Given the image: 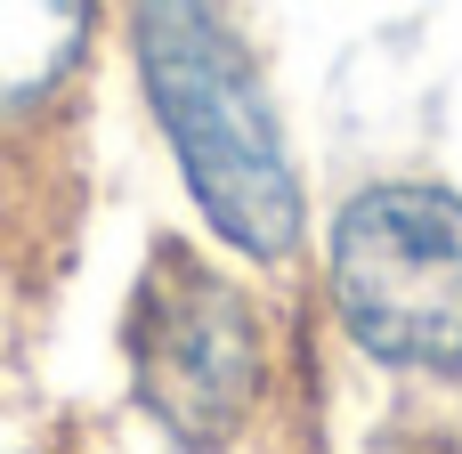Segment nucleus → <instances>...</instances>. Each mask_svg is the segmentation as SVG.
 I'll return each mask as SVG.
<instances>
[{"label":"nucleus","instance_id":"3","mask_svg":"<svg viewBox=\"0 0 462 454\" xmlns=\"http://www.w3.org/2000/svg\"><path fill=\"white\" fill-rule=\"evenodd\" d=\"M122 341H130L138 406L171 431V447L219 454L244 439L260 382H268V341H260L252 301L227 276H211L195 252L162 244L130 292Z\"/></svg>","mask_w":462,"mask_h":454},{"label":"nucleus","instance_id":"2","mask_svg":"<svg viewBox=\"0 0 462 454\" xmlns=\"http://www.w3.org/2000/svg\"><path fill=\"white\" fill-rule=\"evenodd\" d=\"M333 309L374 366H462V195L430 179L357 187L333 219Z\"/></svg>","mask_w":462,"mask_h":454},{"label":"nucleus","instance_id":"1","mask_svg":"<svg viewBox=\"0 0 462 454\" xmlns=\"http://www.w3.org/2000/svg\"><path fill=\"white\" fill-rule=\"evenodd\" d=\"M130 65L195 211L252 260L300 244V179L227 0H130Z\"/></svg>","mask_w":462,"mask_h":454},{"label":"nucleus","instance_id":"4","mask_svg":"<svg viewBox=\"0 0 462 454\" xmlns=\"http://www.w3.org/2000/svg\"><path fill=\"white\" fill-rule=\"evenodd\" d=\"M97 49V0H0V130L65 106Z\"/></svg>","mask_w":462,"mask_h":454}]
</instances>
